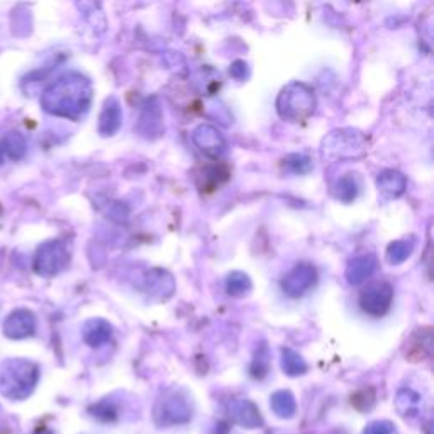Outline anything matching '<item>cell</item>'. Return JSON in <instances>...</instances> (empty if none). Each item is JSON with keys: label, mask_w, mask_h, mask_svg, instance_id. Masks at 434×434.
I'll use <instances>...</instances> for the list:
<instances>
[{"label": "cell", "mask_w": 434, "mask_h": 434, "mask_svg": "<svg viewBox=\"0 0 434 434\" xmlns=\"http://www.w3.org/2000/svg\"><path fill=\"white\" fill-rule=\"evenodd\" d=\"M39 366L24 358H10L0 365V394L10 400H24L35 392Z\"/></svg>", "instance_id": "1"}, {"label": "cell", "mask_w": 434, "mask_h": 434, "mask_svg": "<svg viewBox=\"0 0 434 434\" xmlns=\"http://www.w3.org/2000/svg\"><path fill=\"white\" fill-rule=\"evenodd\" d=\"M70 258H72V253H70L68 245L62 239H51L37 248L32 268L37 275L50 279L68 267Z\"/></svg>", "instance_id": "2"}, {"label": "cell", "mask_w": 434, "mask_h": 434, "mask_svg": "<svg viewBox=\"0 0 434 434\" xmlns=\"http://www.w3.org/2000/svg\"><path fill=\"white\" fill-rule=\"evenodd\" d=\"M394 299V289L387 282L370 283L360 295V305L368 316L381 317L388 312Z\"/></svg>", "instance_id": "3"}, {"label": "cell", "mask_w": 434, "mask_h": 434, "mask_svg": "<svg viewBox=\"0 0 434 434\" xmlns=\"http://www.w3.org/2000/svg\"><path fill=\"white\" fill-rule=\"evenodd\" d=\"M317 283V272L312 265L301 263L294 267L282 280V289L290 297H302Z\"/></svg>", "instance_id": "4"}, {"label": "cell", "mask_w": 434, "mask_h": 434, "mask_svg": "<svg viewBox=\"0 0 434 434\" xmlns=\"http://www.w3.org/2000/svg\"><path fill=\"white\" fill-rule=\"evenodd\" d=\"M36 316L29 309H16L3 321V334L10 339H24L35 334Z\"/></svg>", "instance_id": "5"}, {"label": "cell", "mask_w": 434, "mask_h": 434, "mask_svg": "<svg viewBox=\"0 0 434 434\" xmlns=\"http://www.w3.org/2000/svg\"><path fill=\"white\" fill-rule=\"evenodd\" d=\"M227 414H229L231 421H233L234 424L243 426V428L256 429L263 426V417H261L260 409L254 406L252 400L246 399L231 400L229 406H227Z\"/></svg>", "instance_id": "6"}, {"label": "cell", "mask_w": 434, "mask_h": 434, "mask_svg": "<svg viewBox=\"0 0 434 434\" xmlns=\"http://www.w3.org/2000/svg\"><path fill=\"white\" fill-rule=\"evenodd\" d=\"M160 417L163 424H182L192 417L189 402L178 395H170V397L162 400V409H160Z\"/></svg>", "instance_id": "7"}, {"label": "cell", "mask_w": 434, "mask_h": 434, "mask_svg": "<svg viewBox=\"0 0 434 434\" xmlns=\"http://www.w3.org/2000/svg\"><path fill=\"white\" fill-rule=\"evenodd\" d=\"M146 289H148L153 297L164 301V299L173 295L175 280L168 272L162 270V268H155V270L148 272V275H146Z\"/></svg>", "instance_id": "8"}, {"label": "cell", "mask_w": 434, "mask_h": 434, "mask_svg": "<svg viewBox=\"0 0 434 434\" xmlns=\"http://www.w3.org/2000/svg\"><path fill=\"white\" fill-rule=\"evenodd\" d=\"M377 258L373 254H365V256H358L348 265L346 268V279L351 285H358V283L365 282L366 279L373 275L377 270Z\"/></svg>", "instance_id": "9"}, {"label": "cell", "mask_w": 434, "mask_h": 434, "mask_svg": "<svg viewBox=\"0 0 434 434\" xmlns=\"http://www.w3.org/2000/svg\"><path fill=\"white\" fill-rule=\"evenodd\" d=\"M112 336V326L104 319H91L84 326V339L88 346L99 348Z\"/></svg>", "instance_id": "10"}, {"label": "cell", "mask_w": 434, "mask_h": 434, "mask_svg": "<svg viewBox=\"0 0 434 434\" xmlns=\"http://www.w3.org/2000/svg\"><path fill=\"white\" fill-rule=\"evenodd\" d=\"M270 407L273 413L282 419H289L297 411V402L289 390H276L270 399Z\"/></svg>", "instance_id": "11"}, {"label": "cell", "mask_w": 434, "mask_h": 434, "mask_svg": "<svg viewBox=\"0 0 434 434\" xmlns=\"http://www.w3.org/2000/svg\"><path fill=\"white\" fill-rule=\"evenodd\" d=\"M395 407H397L400 416H414L419 413V407H421V395L411 390V388H402L397 392V397H395Z\"/></svg>", "instance_id": "12"}, {"label": "cell", "mask_w": 434, "mask_h": 434, "mask_svg": "<svg viewBox=\"0 0 434 434\" xmlns=\"http://www.w3.org/2000/svg\"><path fill=\"white\" fill-rule=\"evenodd\" d=\"M282 370L289 377L304 375L308 372V363L304 358L294 351L292 348H283L282 350Z\"/></svg>", "instance_id": "13"}, {"label": "cell", "mask_w": 434, "mask_h": 434, "mask_svg": "<svg viewBox=\"0 0 434 434\" xmlns=\"http://www.w3.org/2000/svg\"><path fill=\"white\" fill-rule=\"evenodd\" d=\"M414 252L413 239H397L387 249V260L392 265H400L407 260Z\"/></svg>", "instance_id": "14"}, {"label": "cell", "mask_w": 434, "mask_h": 434, "mask_svg": "<svg viewBox=\"0 0 434 434\" xmlns=\"http://www.w3.org/2000/svg\"><path fill=\"white\" fill-rule=\"evenodd\" d=\"M226 290L233 297H243L252 290V280L246 273L233 272L226 280Z\"/></svg>", "instance_id": "15"}, {"label": "cell", "mask_w": 434, "mask_h": 434, "mask_svg": "<svg viewBox=\"0 0 434 434\" xmlns=\"http://www.w3.org/2000/svg\"><path fill=\"white\" fill-rule=\"evenodd\" d=\"M270 370V351H268L267 344H261L254 353L253 363H252V377L253 379H265Z\"/></svg>", "instance_id": "16"}, {"label": "cell", "mask_w": 434, "mask_h": 434, "mask_svg": "<svg viewBox=\"0 0 434 434\" xmlns=\"http://www.w3.org/2000/svg\"><path fill=\"white\" fill-rule=\"evenodd\" d=\"M379 187L384 192L390 194V196H400L406 189V180L400 173L395 171H385L379 177Z\"/></svg>", "instance_id": "17"}, {"label": "cell", "mask_w": 434, "mask_h": 434, "mask_svg": "<svg viewBox=\"0 0 434 434\" xmlns=\"http://www.w3.org/2000/svg\"><path fill=\"white\" fill-rule=\"evenodd\" d=\"M3 151L10 156L12 160H19L24 156L26 153V141L21 134L10 133L3 138Z\"/></svg>", "instance_id": "18"}, {"label": "cell", "mask_w": 434, "mask_h": 434, "mask_svg": "<svg viewBox=\"0 0 434 434\" xmlns=\"http://www.w3.org/2000/svg\"><path fill=\"white\" fill-rule=\"evenodd\" d=\"M92 416L100 421H112L115 419V409L108 402H99L92 407Z\"/></svg>", "instance_id": "19"}, {"label": "cell", "mask_w": 434, "mask_h": 434, "mask_svg": "<svg viewBox=\"0 0 434 434\" xmlns=\"http://www.w3.org/2000/svg\"><path fill=\"white\" fill-rule=\"evenodd\" d=\"M392 431H394V426L388 421H375L366 426L363 434H392Z\"/></svg>", "instance_id": "20"}, {"label": "cell", "mask_w": 434, "mask_h": 434, "mask_svg": "<svg viewBox=\"0 0 434 434\" xmlns=\"http://www.w3.org/2000/svg\"><path fill=\"white\" fill-rule=\"evenodd\" d=\"M355 197H357V187H355V183L346 182V180L339 182L338 199H341L344 202H350V200H353Z\"/></svg>", "instance_id": "21"}, {"label": "cell", "mask_w": 434, "mask_h": 434, "mask_svg": "<svg viewBox=\"0 0 434 434\" xmlns=\"http://www.w3.org/2000/svg\"><path fill=\"white\" fill-rule=\"evenodd\" d=\"M32 434H53V431H50V429H37V431Z\"/></svg>", "instance_id": "22"}, {"label": "cell", "mask_w": 434, "mask_h": 434, "mask_svg": "<svg viewBox=\"0 0 434 434\" xmlns=\"http://www.w3.org/2000/svg\"><path fill=\"white\" fill-rule=\"evenodd\" d=\"M2 160H3V156H2V148H0V164H2Z\"/></svg>", "instance_id": "23"}, {"label": "cell", "mask_w": 434, "mask_h": 434, "mask_svg": "<svg viewBox=\"0 0 434 434\" xmlns=\"http://www.w3.org/2000/svg\"><path fill=\"white\" fill-rule=\"evenodd\" d=\"M331 434H343V433H339V431H334V433H331Z\"/></svg>", "instance_id": "24"}, {"label": "cell", "mask_w": 434, "mask_h": 434, "mask_svg": "<svg viewBox=\"0 0 434 434\" xmlns=\"http://www.w3.org/2000/svg\"><path fill=\"white\" fill-rule=\"evenodd\" d=\"M0 212H2V207H0Z\"/></svg>", "instance_id": "25"}]
</instances>
